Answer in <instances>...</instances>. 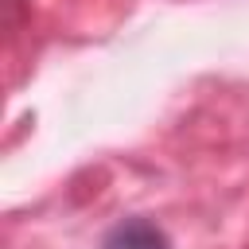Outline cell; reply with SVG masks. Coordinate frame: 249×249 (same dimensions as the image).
<instances>
[{"label": "cell", "mask_w": 249, "mask_h": 249, "mask_svg": "<svg viewBox=\"0 0 249 249\" xmlns=\"http://www.w3.org/2000/svg\"><path fill=\"white\" fill-rule=\"evenodd\" d=\"M101 249H171V237L152 218H124L105 233Z\"/></svg>", "instance_id": "cell-1"}]
</instances>
